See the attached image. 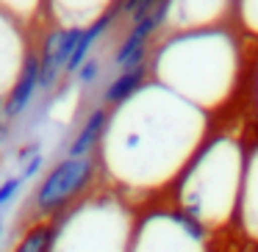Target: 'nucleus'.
<instances>
[{"mask_svg":"<svg viewBox=\"0 0 258 252\" xmlns=\"http://www.w3.org/2000/svg\"><path fill=\"white\" fill-rule=\"evenodd\" d=\"M23 189V178H6L3 180V183H0V208L3 205H9V202L14 200V197H17V191Z\"/></svg>","mask_w":258,"mask_h":252,"instance_id":"ddd939ff","label":"nucleus"},{"mask_svg":"<svg viewBox=\"0 0 258 252\" xmlns=\"http://www.w3.org/2000/svg\"><path fill=\"white\" fill-rule=\"evenodd\" d=\"M53 222H31L25 233L14 241L12 252H50L53 249Z\"/></svg>","mask_w":258,"mask_h":252,"instance_id":"9d476101","label":"nucleus"},{"mask_svg":"<svg viewBox=\"0 0 258 252\" xmlns=\"http://www.w3.org/2000/svg\"><path fill=\"white\" fill-rule=\"evenodd\" d=\"M0 235H3V224H0Z\"/></svg>","mask_w":258,"mask_h":252,"instance_id":"dca6fc26","label":"nucleus"},{"mask_svg":"<svg viewBox=\"0 0 258 252\" xmlns=\"http://www.w3.org/2000/svg\"><path fill=\"white\" fill-rule=\"evenodd\" d=\"M147 78H150V64H142V67H134V69H122L117 72L111 80L106 83L100 95V106L106 108H119L125 106L128 100H134L142 89L147 86Z\"/></svg>","mask_w":258,"mask_h":252,"instance_id":"1a4fd4ad","label":"nucleus"},{"mask_svg":"<svg viewBox=\"0 0 258 252\" xmlns=\"http://www.w3.org/2000/svg\"><path fill=\"white\" fill-rule=\"evenodd\" d=\"M208 230L197 219L175 211H156L134 224L128 252H206Z\"/></svg>","mask_w":258,"mask_h":252,"instance_id":"423d86ee","label":"nucleus"},{"mask_svg":"<svg viewBox=\"0 0 258 252\" xmlns=\"http://www.w3.org/2000/svg\"><path fill=\"white\" fill-rule=\"evenodd\" d=\"M100 175V155L70 158L64 155L45 172L31 194V216L34 222H53L64 211L81 202Z\"/></svg>","mask_w":258,"mask_h":252,"instance_id":"39448f33","label":"nucleus"},{"mask_svg":"<svg viewBox=\"0 0 258 252\" xmlns=\"http://www.w3.org/2000/svg\"><path fill=\"white\" fill-rule=\"evenodd\" d=\"M241 147L228 133L206 139L175 180L178 211L203 227L225 222L236 213V186L241 178Z\"/></svg>","mask_w":258,"mask_h":252,"instance_id":"f03ea898","label":"nucleus"},{"mask_svg":"<svg viewBox=\"0 0 258 252\" xmlns=\"http://www.w3.org/2000/svg\"><path fill=\"white\" fill-rule=\"evenodd\" d=\"M158 53L195 64L191 69L164 78V83H169L167 89L189 100L191 106L206 103V97H211L214 103L217 95L222 92L219 86L230 80V67L236 69V45L230 47V42L222 39L219 31H191V34L175 36V39L164 42Z\"/></svg>","mask_w":258,"mask_h":252,"instance_id":"20e7f679","label":"nucleus"},{"mask_svg":"<svg viewBox=\"0 0 258 252\" xmlns=\"http://www.w3.org/2000/svg\"><path fill=\"white\" fill-rule=\"evenodd\" d=\"M42 163H45V155H42V152H39V155H34L28 163H25V166H23V175H20V178H23V183H25V180H31L36 172H39Z\"/></svg>","mask_w":258,"mask_h":252,"instance_id":"4468645a","label":"nucleus"},{"mask_svg":"<svg viewBox=\"0 0 258 252\" xmlns=\"http://www.w3.org/2000/svg\"><path fill=\"white\" fill-rule=\"evenodd\" d=\"M3 106H6V97H0V119H3Z\"/></svg>","mask_w":258,"mask_h":252,"instance_id":"2eb2a0df","label":"nucleus"},{"mask_svg":"<svg viewBox=\"0 0 258 252\" xmlns=\"http://www.w3.org/2000/svg\"><path fill=\"white\" fill-rule=\"evenodd\" d=\"M39 92V56H36V45H31L28 56L23 61V69H20L14 86L6 95V106H3V122H12V119L23 117L28 111L34 95Z\"/></svg>","mask_w":258,"mask_h":252,"instance_id":"0eeeda50","label":"nucleus"},{"mask_svg":"<svg viewBox=\"0 0 258 252\" xmlns=\"http://www.w3.org/2000/svg\"><path fill=\"white\" fill-rule=\"evenodd\" d=\"M134 224L122 194H86L53 219L50 252H128Z\"/></svg>","mask_w":258,"mask_h":252,"instance_id":"7ed1b4c3","label":"nucleus"},{"mask_svg":"<svg viewBox=\"0 0 258 252\" xmlns=\"http://www.w3.org/2000/svg\"><path fill=\"white\" fill-rule=\"evenodd\" d=\"M247 194H244V208H247V216L244 224L252 230H258V152L252 150L250 161H247Z\"/></svg>","mask_w":258,"mask_h":252,"instance_id":"9b49d317","label":"nucleus"},{"mask_svg":"<svg viewBox=\"0 0 258 252\" xmlns=\"http://www.w3.org/2000/svg\"><path fill=\"white\" fill-rule=\"evenodd\" d=\"M200 108L164 86H145L114 108L103 136V161L117 166L119 183L161 186L191 161L200 141Z\"/></svg>","mask_w":258,"mask_h":252,"instance_id":"f257e3e1","label":"nucleus"},{"mask_svg":"<svg viewBox=\"0 0 258 252\" xmlns=\"http://www.w3.org/2000/svg\"><path fill=\"white\" fill-rule=\"evenodd\" d=\"M100 72H103V64H100V58H95V56H92L89 61H86L84 67L78 69V72H75V80H78L81 86H92L97 78H100Z\"/></svg>","mask_w":258,"mask_h":252,"instance_id":"f8f14e48","label":"nucleus"},{"mask_svg":"<svg viewBox=\"0 0 258 252\" xmlns=\"http://www.w3.org/2000/svg\"><path fill=\"white\" fill-rule=\"evenodd\" d=\"M108 119H111V108L100 106L97 103L95 108H89V114L84 117L78 133L73 136L67 147L70 158H84V155H97V147L103 144V136L108 130Z\"/></svg>","mask_w":258,"mask_h":252,"instance_id":"6e6552de","label":"nucleus"}]
</instances>
